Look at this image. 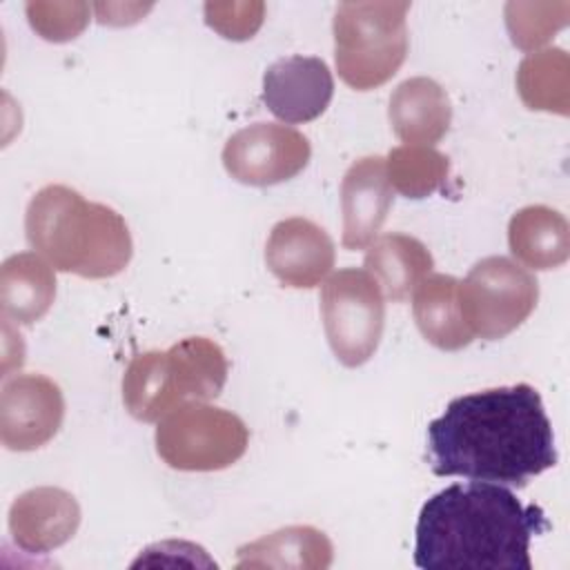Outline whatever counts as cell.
<instances>
[{"instance_id": "cell-18", "label": "cell", "mask_w": 570, "mask_h": 570, "mask_svg": "<svg viewBox=\"0 0 570 570\" xmlns=\"http://www.w3.org/2000/svg\"><path fill=\"white\" fill-rule=\"evenodd\" d=\"M367 247L365 272L392 303L407 301L434 267L430 249L410 234L390 232L374 238Z\"/></svg>"}, {"instance_id": "cell-23", "label": "cell", "mask_w": 570, "mask_h": 570, "mask_svg": "<svg viewBox=\"0 0 570 570\" xmlns=\"http://www.w3.org/2000/svg\"><path fill=\"white\" fill-rule=\"evenodd\" d=\"M568 2H508L505 24L514 47L534 51L568 24Z\"/></svg>"}, {"instance_id": "cell-21", "label": "cell", "mask_w": 570, "mask_h": 570, "mask_svg": "<svg viewBox=\"0 0 570 570\" xmlns=\"http://www.w3.org/2000/svg\"><path fill=\"white\" fill-rule=\"evenodd\" d=\"M517 89L528 109L570 114V56L561 47L528 53L517 69Z\"/></svg>"}, {"instance_id": "cell-15", "label": "cell", "mask_w": 570, "mask_h": 570, "mask_svg": "<svg viewBox=\"0 0 570 570\" xmlns=\"http://www.w3.org/2000/svg\"><path fill=\"white\" fill-rule=\"evenodd\" d=\"M387 118L396 138L405 145L439 142L452 122V102L448 91L428 76L403 80L390 96Z\"/></svg>"}, {"instance_id": "cell-2", "label": "cell", "mask_w": 570, "mask_h": 570, "mask_svg": "<svg viewBox=\"0 0 570 570\" xmlns=\"http://www.w3.org/2000/svg\"><path fill=\"white\" fill-rule=\"evenodd\" d=\"M550 530L541 505H523L499 483H452L432 494L416 519L414 566L532 570L530 543Z\"/></svg>"}, {"instance_id": "cell-6", "label": "cell", "mask_w": 570, "mask_h": 570, "mask_svg": "<svg viewBox=\"0 0 570 570\" xmlns=\"http://www.w3.org/2000/svg\"><path fill=\"white\" fill-rule=\"evenodd\" d=\"M156 452L174 470L214 472L234 465L249 445L245 421L207 401H189L167 412L156 428Z\"/></svg>"}, {"instance_id": "cell-1", "label": "cell", "mask_w": 570, "mask_h": 570, "mask_svg": "<svg viewBox=\"0 0 570 570\" xmlns=\"http://www.w3.org/2000/svg\"><path fill=\"white\" fill-rule=\"evenodd\" d=\"M428 461L436 476L525 488L557 465L541 394L517 383L452 399L428 425Z\"/></svg>"}, {"instance_id": "cell-13", "label": "cell", "mask_w": 570, "mask_h": 570, "mask_svg": "<svg viewBox=\"0 0 570 570\" xmlns=\"http://www.w3.org/2000/svg\"><path fill=\"white\" fill-rule=\"evenodd\" d=\"M80 525V505L62 488H31L13 499L9 508V534L13 543L31 554H47L65 546Z\"/></svg>"}, {"instance_id": "cell-3", "label": "cell", "mask_w": 570, "mask_h": 570, "mask_svg": "<svg viewBox=\"0 0 570 570\" xmlns=\"http://www.w3.org/2000/svg\"><path fill=\"white\" fill-rule=\"evenodd\" d=\"M24 232L31 249L53 269L82 278H111L129 265L134 254L125 218L67 185H47L33 194Z\"/></svg>"}, {"instance_id": "cell-10", "label": "cell", "mask_w": 570, "mask_h": 570, "mask_svg": "<svg viewBox=\"0 0 570 570\" xmlns=\"http://www.w3.org/2000/svg\"><path fill=\"white\" fill-rule=\"evenodd\" d=\"M65 419V396L45 374H18L0 392V441L7 450L31 452L49 443Z\"/></svg>"}, {"instance_id": "cell-17", "label": "cell", "mask_w": 570, "mask_h": 570, "mask_svg": "<svg viewBox=\"0 0 570 570\" xmlns=\"http://www.w3.org/2000/svg\"><path fill=\"white\" fill-rule=\"evenodd\" d=\"M56 298L53 267L36 252H20L4 258L0 267V309L7 321L33 325Z\"/></svg>"}, {"instance_id": "cell-24", "label": "cell", "mask_w": 570, "mask_h": 570, "mask_svg": "<svg viewBox=\"0 0 570 570\" xmlns=\"http://www.w3.org/2000/svg\"><path fill=\"white\" fill-rule=\"evenodd\" d=\"M24 9L31 29L49 42H69L89 22L87 2H27Z\"/></svg>"}, {"instance_id": "cell-5", "label": "cell", "mask_w": 570, "mask_h": 570, "mask_svg": "<svg viewBox=\"0 0 570 570\" xmlns=\"http://www.w3.org/2000/svg\"><path fill=\"white\" fill-rule=\"evenodd\" d=\"M410 2H341L334 13V60L345 85L367 91L385 85L407 56Z\"/></svg>"}, {"instance_id": "cell-11", "label": "cell", "mask_w": 570, "mask_h": 570, "mask_svg": "<svg viewBox=\"0 0 570 570\" xmlns=\"http://www.w3.org/2000/svg\"><path fill=\"white\" fill-rule=\"evenodd\" d=\"M336 249L330 234L309 218L278 220L265 243L269 272L287 287H316L334 267Z\"/></svg>"}, {"instance_id": "cell-16", "label": "cell", "mask_w": 570, "mask_h": 570, "mask_svg": "<svg viewBox=\"0 0 570 570\" xmlns=\"http://www.w3.org/2000/svg\"><path fill=\"white\" fill-rule=\"evenodd\" d=\"M412 314L423 338L443 350L456 352L474 341L459 303V278L428 274L412 292Z\"/></svg>"}, {"instance_id": "cell-22", "label": "cell", "mask_w": 570, "mask_h": 570, "mask_svg": "<svg viewBox=\"0 0 570 570\" xmlns=\"http://www.w3.org/2000/svg\"><path fill=\"white\" fill-rule=\"evenodd\" d=\"M385 174L392 189L419 200L443 187L450 174V160L428 145H401L387 154Z\"/></svg>"}, {"instance_id": "cell-12", "label": "cell", "mask_w": 570, "mask_h": 570, "mask_svg": "<svg viewBox=\"0 0 570 570\" xmlns=\"http://www.w3.org/2000/svg\"><path fill=\"white\" fill-rule=\"evenodd\" d=\"M334 96V78L316 56H289L272 62L263 76V102L283 122L318 118Z\"/></svg>"}, {"instance_id": "cell-20", "label": "cell", "mask_w": 570, "mask_h": 570, "mask_svg": "<svg viewBox=\"0 0 570 570\" xmlns=\"http://www.w3.org/2000/svg\"><path fill=\"white\" fill-rule=\"evenodd\" d=\"M334 557L327 534L312 525H287L238 548L236 568L325 570Z\"/></svg>"}, {"instance_id": "cell-19", "label": "cell", "mask_w": 570, "mask_h": 570, "mask_svg": "<svg viewBox=\"0 0 570 570\" xmlns=\"http://www.w3.org/2000/svg\"><path fill=\"white\" fill-rule=\"evenodd\" d=\"M508 245L525 267L554 269L570 256V225L552 207L528 205L510 218Z\"/></svg>"}, {"instance_id": "cell-25", "label": "cell", "mask_w": 570, "mask_h": 570, "mask_svg": "<svg viewBox=\"0 0 570 570\" xmlns=\"http://www.w3.org/2000/svg\"><path fill=\"white\" fill-rule=\"evenodd\" d=\"M263 2H207L205 22L227 40H249L263 24Z\"/></svg>"}, {"instance_id": "cell-9", "label": "cell", "mask_w": 570, "mask_h": 570, "mask_svg": "<svg viewBox=\"0 0 570 570\" xmlns=\"http://www.w3.org/2000/svg\"><path fill=\"white\" fill-rule=\"evenodd\" d=\"M312 156L307 136L278 122H254L232 134L223 147L225 171L252 187H269L298 176Z\"/></svg>"}, {"instance_id": "cell-7", "label": "cell", "mask_w": 570, "mask_h": 570, "mask_svg": "<svg viewBox=\"0 0 570 570\" xmlns=\"http://www.w3.org/2000/svg\"><path fill=\"white\" fill-rule=\"evenodd\" d=\"M539 283L508 256L481 258L459 281L463 321L474 336L499 341L514 332L537 307Z\"/></svg>"}, {"instance_id": "cell-14", "label": "cell", "mask_w": 570, "mask_h": 570, "mask_svg": "<svg viewBox=\"0 0 570 570\" xmlns=\"http://www.w3.org/2000/svg\"><path fill=\"white\" fill-rule=\"evenodd\" d=\"M394 200L383 156H365L350 165L341 180L345 249H365L379 234Z\"/></svg>"}, {"instance_id": "cell-8", "label": "cell", "mask_w": 570, "mask_h": 570, "mask_svg": "<svg viewBox=\"0 0 570 570\" xmlns=\"http://www.w3.org/2000/svg\"><path fill=\"white\" fill-rule=\"evenodd\" d=\"M321 314L327 343L345 367H358L374 356L385 327V301L365 269L334 272L321 287Z\"/></svg>"}, {"instance_id": "cell-4", "label": "cell", "mask_w": 570, "mask_h": 570, "mask_svg": "<svg viewBox=\"0 0 570 570\" xmlns=\"http://www.w3.org/2000/svg\"><path fill=\"white\" fill-rule=\"evenodd\" d=\"M229 374L223 347L205 336H187L169 350L136 354L122 374V403L142 421H160L189 401L216 399Z\"/></svg>"}]
</instances>
